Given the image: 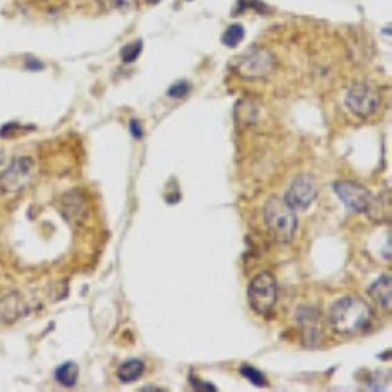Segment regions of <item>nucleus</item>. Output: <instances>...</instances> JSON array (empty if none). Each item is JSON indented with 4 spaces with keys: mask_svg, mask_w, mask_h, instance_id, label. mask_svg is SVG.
<instances>
[{
    "mask_svg": "<svg viewBox=\"0 0 392 392\" xmlns=\"http://www.w3.org/2000/svg\"><path fill=\"white\" fill-rule=\"evenodd\" d=\"M375 312L369 304L359 296H344L334 306L330 308L328 314V323L332 332L337 335H359L365 334L373 326Z\"/></svg>",
    "mask_w": 392,
    "mask_h": 392,
    "instance_id": "obj_1",
    "label": "nucleus"
},
{
    "mask_svg": "<svg viewBox=\"0 0 392 392\" xmlns=\"http://www.w3.org/2000/svg\"><path fill=\"white\" fill-rule=\"evenodd\" d=\"M267 230L278 243H290L296 235V212L290 210L283 198L271 196L263 206Z\"/></svg>",
    "mask_w": 392,
    "mask_h": 392,
    "instance_id": "obj_2",
    "label": "nucleus"
},
{
    "mask_svg": "<svg viewBox=\"0 0 392 392\" xmlns=\"http://www.w3.org/2000/svg\"><path fill=\"white\" fill-rule=\"evenodd\" d=\"M275 55L265 47H251L243 55L231 63V69L235 71L245 81H257L265 79L275 71Z\"/></svg>",
    "mask_w": 392,
    "mask_h": 392,
    "instance_id": "obj_3",
    "label": "nucleus"
},
{
    "mask_svg": "<svg viewBox=\"0 0 392 392\" xmlns=\"http://www.w3.org/2000/svg\"><path fill=\"white\" fill-rule=\"evenodd\" d=\"M277 280L273 277V273L265 271V273H259L251 278V283L247 287V300H249V306L255 314L271 316L277 306Z\"/></svg>",
    "mask_w": 392,
    "mask_h": 392,
    "instance_id": "obj_4",
    "label": "nucleus"
},
{
    "mask_svg": "<svg viewBox=\"0 0 392 392\" xmlns=\"http://www.w3.org/2000/svg\"><path fill=\"white\" fill-rule=\"evenodd\" d=\"M35 179V161L32 157H18L0 175V193L18 196L28 190Z\"/></svg>",
    "mask_w": 392,
    "mask_h": 392,
    "instance_id": "obj_5",
    "label": "nucleus"
},
{
    "mask_svg": "<svg viewBox=\"0 0 392 392\" xmlns=\"http://www.w3.org/2000/svg\"><path fill=\"white\" fill-rule=\"evenodd\" d=\"M346 104L347 108L351 110V114H355L357 118H371L381 108V93L377 91L375 84L367 81H359L347 91Z\"/></svg>",
    "mask_w": 392,
    "mask_h": 392,
    "instance_id": "obj_6",
    "label": "nucleus"
},
{
    "mask_svg": "<svg viewBox=\"0 0 392 392\" xmlns=\"http://www.w3.org/2000/svg\"><path fill=\"white\" fill-rule=\"evenodd\" d=\"M316 196H318V188H316L314 179H312V177H306V175H300V177H296V179L290 183L283 200H285V204H287L290 210H294V212H304V210H308V208L314 204Z\"/></svg>",
    "mask_w": 392,
    "mask_h": 392,
    "instance_id": "obj_7",
    "label": "nucleus"
},
{
    "mask_svg": "<svg viewBox=\"0 0 392 392\" xmlns=\"http://www.w3.org/2000/svg\"><path fill=\"white\" fill-rule=\"evenodd\" d=\"M296 322L304 337V346L320 347L323 339V318L314 306H302L296 314Z\"/></svg>",
    "mask_w": 392,
    "mask_h": 392,
    "instance_id": "obj_8",
    "label": "nucleus"
},
{
    "mask_svg": "<svg viewBox=\"0 0 392 392\" xmlns=\"http://www.w3.org/2000/svg\"><path fill=\"white\" fill-rule=\"evenodd\" d=\"M335 195L339 200L353 212H367L371 206V193L369 188L359 185L355 181H335L334 183Z\"/></svg>",
    "mask_w": 392,
    "mask_h": 392,
    "instance_id": "obj_9",
    "label": "nucleus"
},
{
    "mask_svg": "<svg viewBox=\"0 0 392 392\" xmlns=\"http://www.w3.org/2000/svg\"><path fill=\"white\" fill-rule=\"evenodd\" d=\"M24 312H26V304L18 292H10L0 299V322L2 323H14L18 318H22Z\"/></svg>",
    "mask_w": 392,
    "mask_h": 392,
    "instance_id": "obj_10",
    "label": "nucleus"
},
{
    "mask_svg": "<svg viewBox=\"0 0 392 392\" xmlns=\"http://www.w3.org/2000/svg\"><path fill=\"white\" fill-rule=\"evenodd\" d=\"M392 283L389 275H382L379 277L373 285L369 287V296L373 299V302L384 312H391V304H392Z\"/></svg>",
    "mask_w": 392,
    "mask_h": 392,
    "instance_id": "obj_11",
    "label": "nucleus"
},
{
    "mask_svg": "<svg viewBox=\"0 0 392 392\" xmlns=\"http://www.w3.org/2000/svg\"><path fill=\"white\" fill-rule=\"evenodd\" d=\"M61 210L63 214L71 220V222H84L89 216V208L84 198L79 196L77 193H69L61 198Z\"/></svg>",
    "mask_w": 392,
    "mask_h": 392,
    "instance_id": "obj_12",
    "label": "nucleus"
},
{
    "mask_svg": "<svg viewBox=\"0 0 392 392\" xmlns=\"http://www.w3.org/2000/svg\"><path fill=\"white\" fill-rule=\"evenodd\" d=\"M143 371H145L143 361H139V359H127V361H124V363L118 367V379H120V382H134L138 381L139 377L143 375Z\"/></svg>",
    "mask_w": 392,
    "mask_h": 392,
    "instance_id": "obj_13",
    "label": "nucleus"
},
{
    "mask_svg": "<svg viewBox=\"0 0 392 392\" xmlns=\"http://www.w3.org/2000/svg\"><path fill=\"white\" fill-rule=\"evenodd\" d=\"M77 379H79V369H77L75 363H63V365H59L57 369H55V381L61 386H65V389L75 386Z\"/></svg>",
    "mask_w": 392,
    "mask_h": 392,
    "instance_id": "obj_14",
    "label": "nucleus"
},
{
    "mask_svg": "<svg viewBox=\"0 0 392 392\" xmlns=\"http://www.w3.org/2000/svg\"><path fill=\"white\" fill-rule=\"evenodd\" d=\"M243 37H245V30L242 24H231L222 35V44L228 47H238L242 44Z\"/></svg>",
    "mask_w": 392,
    "mask_h": 392,
    "instance_id": "obj_15",
    "label": "nucleus"
},
{
    "mask_svg": "<svg viewBox=\"0 0 392 392\" xmlns=\"http://www.w3.org/2000/svg\"><path fill=\"white\" fill-rule=\"evenodd\" d=\"M141 49H143V42H141V39L130 42L127 46L122 47V51H120V57H122V61H124V63H134V61L139 57Z\"/></svg>",
    "mask_w": 392,
    "mask_h": 392,
    "instance_id": "obj_16",
    "label": "nucleus"
},
{
    "mask_svg": "<svg viewBox=\"0 0 392 392\" xmlns=\"http://www.w3.org/2000/svg\"><path fill=\"white\" fill-rule=\"evenodd\" d=\"M240 373H242L247 381L253 382L255 386H267V384H269V381L265 379V375H263L259 369L251 367V365H242V367H240Z\"/></svg>",
    "mask_w": 392,
    "mask_h": 392,
    "instance_id": "obj_17",
    "label": "nucleus"
},
{
    "mask_svg": "<svg viewBox=\"0 0 392 392\" xmlns=\"http://www.w3.org/2000/svg\"><path fill=\"white\" fill-rule=\"evenodd\" d=\"M257 10V12H263V14H269L271 10H267V6L261 2V0H238V6H235V10L233 14H240L242 10Z\"/></svg>",
    "mask_w": 392,
    "mask_h": 392,
    "instance_id": "obj_18",
    "label": "nucleus"
},
{
    "mask_svg": "<svg viewBox=\"0 0 392 392\" xmlns=\"http://www.w3.org/2000/svg\"><path fill=\"white\" fill-rule=\"evenodd\" d=\"M190 91V82H175L173 87L167 91V96H171V98H183L186 93Z\"/></svg>",
    "mask_w": 392,
    "mask_h": 392,
    "instance_id": "obj_19",
    "label": "nucleus"
},
{
    "mask_svg": "<svg viewBox=\"0 0 392 392\" xmlns=\"http://www.w3.org/2000/svg\"><path fill=\"white\" fill-rule=\"evenodd\" d=\"M35 6H42V8H46V10H55L59 6H63L67 0H32Z\"/></svg>",
    "mask_w": 392,
    "mask_h": 392,
    "instance_id": "obj_20",
    "label": "nucleus"
},
{
    "mask_svg": "<svg viewBox=\"0 0 392 392\" xmlns=\"http://www.w3.org/2000/svg\"><path fill=\"white\" fill-rule=\"evenodd\" d=\"M110 8H118V10H130L136 6V0H108Z\"/></svg>",
    "mask_w": 392,
    "mask_h": 392,
    "instance_id": "obj_21",
    "label": "nucleus"
},
{
    "mask_svg": "<svg viewBox=\"0 0 392 392\" xmlns=\"http://www.w3.org/2000/svg\"><path fill=\"white\" fill-rule=\"evenodd\" d=\"M24 69L42 71V69H46V65H44L42 61H37V59L32 57V55H28V57L24 59Z\"/></svg>",
    "mask_w": 392,
    "mask_h": 392,
    "instance_id": "obj_22",
    "label": "nucleus"
},
{
    "mask_svg": "<svg viewBox=\"0 0 392 392\" xmlns=\"http://www.w3.org/2000/svg\"><path fill=\"white\" fill-rule=\"evenodd\" d=\"M130 130H132V136L134 138H141L143 136V127H141V124H139V120H136V118H132L130 120Z\"/></svg>",
    "mask_w": 392,
    "mask_h": 392,
    "instance_id": "obj_23",
    "label": "nucleus"
},
{
    "mask_svg": "<svg viewBox=\"0 0 392 392\" xmlns=\"http://www.w3.org/2000/svg\"><path fill=\"white\" fill-rule=\"evenodd\" d=\"M190 382H193V386H195V389H204V391H216V386H214V384H210V382H200V381H198V379H195V377L190 379Z\"/></svg>",
    "mask_w": 392,
    "mask_h": 392,
    "instance_id": "obj_24",
    "label": "nucleus"
},
{
    "mask_svg": "<svg viewBox=\"0 0 392 392\" xmlns=\"http://www.w3.org/2000/svg\"><path fill=\"white\" fill-rule=\"evenodd\" d=\"M145 2H150V4H157V2H161V0H145Z\"/></svg>",
    "mask_w": 392,
    "mask_h": 392,
    "instance_id": "obj_25",
    "label": "nucleus"
}]
</instances>
